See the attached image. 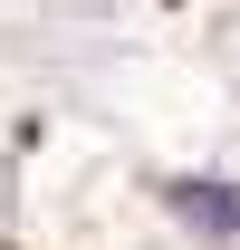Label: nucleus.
I'll use <instances>...</instances> for the list:
<instances>
[{
    "instance_id": "f257e3e1",
    "label": "nucleus",
    "mask_w": 240,
    "mask_h": 250,
    "mask_svg": "<svg viewBox=\"0 0 240 250\" xmlns=\"http://www.w3.org/2000/svg\"><path fill=\"white\" fill-rule=\"evenodd\" d=\"M163 202H173L202 241H231V231H240V192H231V183H173Z\"/></svg>"
}]
</instances>
